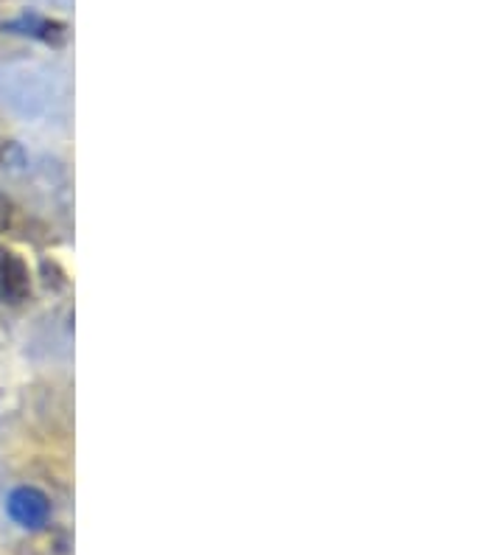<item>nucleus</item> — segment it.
<instances>
[{"label": "nucleus", "instance_id": "obj_2", "mask_svg": "<svg viewBox=\"0 0 504 555\" xmlns=\"http://www.w3.org/2000/svg\"><path fill=\"white\" fill-rule=\"evenodd\" d=\"M31 295V275L17 253L0 250V306H17Z\"/></svg>", "mask_w": 504, "mask_h": 555}, {"label": "nucleus", "instance_id": "obj_4", "mask_svg": "<svg viewBox=\"0 0 504 555\" xmlns=\"http://www.w3.org/2000/svg\"><path fill=\"white\" fill-rule=\"evenodd\" d=\"M12 219H14V205H12V199L3 197V194H0V233H7V231H9V224H12Z\"/></svg>", "mask_w": 504, "mask_h": 555}, {"label": "nucleus", "instance_id": "obj_1", "mask_svg": "<svg viewBox=\"0 0 504 555\" xmlns=\"http://www.w3.org/2000/svg\"><path fill=\"white\" fill-rule=\"evenodd\" d=\"M7 511L21 528L40 530L51 519V502L37 488H14L7 500Z\"/></svg>", "mask_w": 504, "mask_h": 555}, {"label": "nucleus", "instance_id": "obj_3", "mask_svg": "<svg viewBox=\"0 0 504 555\" xmlns=\"http://www.w3.org/2000/svg\"><path fill=\"white\" fill-rule=\"evenodd\" d=\"M3 28H9L12 35H26L37 37L42 42H51V46H62L67 37V28L56 21H48V17H40V14H21L17 21L3 23Z\"/></svg>", "mask_w": 504, "mask_h": 555}]
</instances>
